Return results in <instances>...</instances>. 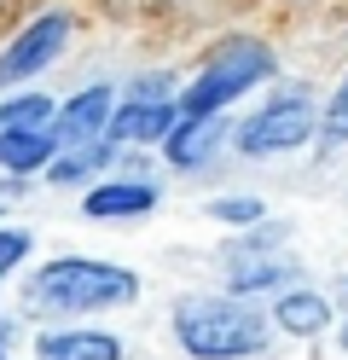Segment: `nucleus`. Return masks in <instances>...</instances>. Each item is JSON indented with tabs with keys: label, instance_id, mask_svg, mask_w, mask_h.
Returning <instances> with one entry per match:
<instances>
[{
	"label": "nucleus",
	"instance_id": "nucleus-2",
	"mask_svg": "<svg viewBox=\"0 0 348 360\" xmlns=\"http://www.w3.org/2000/svg\"><path fill=\"white\" fill-rule=\"evenodd\" d=\"M174 343L192 360H244L267 349V320L232 297H198L174 308Z\"/></svg>",
	"mask_w": 348,
	"mask_h": 360
},
{
	"label": "nucleus",
	"instance_id": "nucleus-19",
	"mask_svg": "<svg viewBox=\"0 0 348 360\" xmlns=\"http://www.w3.org/2000/svg\"><path fill=\"white\" fill-rule=\"evenodd\" d=\"M0 360H6V349H0Z\"/></svg>",
	"mask_w": 348,
	"mask_h": 360
},
{
	"label": "nucleus",
	"instance_id": "nucleus-7",
	"mask_svg": "<svg viewBox=\"0 0 348 360\" xmlns=\"http://www.w3.org/2000/svg\"><path fill=\"white\" fill-rule=\"evenodd\" d=\"M110 110H116V87H105V82H93V87H82L76 99H64V110H53V140H58V151L105 140Z\"/></svg>",
	"mask_w": 348,
	"mask_h": 360
},
{
	"label": "nucleus",
	"instance_id": "nucleus-18",
	"mask_svg": "<svg viewBox=\"0 0 348 360\" xmlns=\"http://www.w3.org/2000/svg\"><path fill=\"white\" fill-rule=\"evenodd\" d=\"M337 297H342V343H348V279H342V290H337Z\"/></svg>",
	"mask_w": 348,
	"mask_h": 360
},
{
	"label": "nucleus",
	"instance_id": "nucleus-12",
	"mask_svg": "<svg viewBox=\"0 0 348 360\" xmlns=\"http://www.w3.org/2000/svg\"><path fill=\"white\" fill-rule=\"evenodd\" d=\"M273 320L285 331H296V337H314V331L331 326V302L314 297V290H285V297L273 302Z\"/></svg>",
	"mask_w": 348,
	"mask_h": 360
},
{
	"label": "nucleus",
	"instance_id": "nucleus-14",
	"mask_svg": "<svg viewBox=\"0 0 348 360\" xmlns=\"http://www.w3.org/2000/svg\"><path fill=\"white\" fill-rule=\"evenodd\" d=\"M6 128H53V99L46 94H12L0 105V134Z\"/></svg>",
	"mask_w": 348,
	"mask_h": 360
},
{
	"label": "nucleus",
	"instance_id": "nucleus-10",
	"mask_svg": "<svg viewBox=\"0 0 348 360\" xmlns=\"http://www.w3.org/2000/svg\"><path fill=\"white\" fill-rule=\"evenodd\" d=\"M35 360H122V343L110 331H82V326H58L35 337Z\"/></svg>",
	"mask_w": 348,
	"mask_h": 360
},
{
	"label": "nucleus",
	"instance_id": "nucleus-11",
	"mask_svg": "<svg viewBox=\"0 0 348 360\" xmlns=\"http://www.w3.org/2000/svg\"><path fill=\"white\" fill-rule=\"evenodd\" d=\"M53 157H58L53 128H6V134H0V169H6V174L46 169Z\"/></svg>",
	"mask_w": 348,
	"mask_h": 360
},
{
	"label": "nucleus",
	"instance_id": "nucleus-5",
	"mask_svg": "<svg viewBox=\"0 0 348 360\" xmlns=\"http://www.w3.org/2000/svg\"><path fill=\"white\" fill-rule=\"evenodd\" d=\"M174 122H180V110H174V99H169V82L151 76V82H134L128 94H122V105L110 110L105 140H110V146H162Z\"/></svg>",
	"mask_w": 348,
	"mask_h": 360
},
{
	"label": "nucleus",
	"instance_id": "nucleus-13",
	"mask_svg": "<svg viewBox=\"0 0 348 360\" xmlns=\"http://www.w3.org/2000/svg\"><path fill=\"white\" fill-rule=\"evenodd\" d=\"M290 279V262H267V256H244L226 267V290L232 297H250V290H273Z\"/></svg>",
	"mask_w": 348,
	"mask_h": 360
},
{
	"label": "nucleus",
	"instance_id": "nucleus-9",
	"mask_svg": "<svg viewBox=\"0 0 348 360\" xmlns=\"http://www.w3.org/2000/svg\"><path fill=\"white\" fill-rule=\"evenodd\" d=\"M157 210V186L151 180H105L82 198V215L93 221H128V215H151Z\"/></svg>",
	"mask_w": 348,
	"mask_h": 360
},
{
	"label": "nucleus",
	"instance_id": "nucleus-6",
	"mask_svg": "<svg viewBox=\"0 0 348 360\" xmlns=\"http://www.w3.org/2000/svg\"><path fill=\"white\" fill-rule=\"evenodd\" d=\"M64 41H70V18L64 12H46L35 24H23L6 41V53H0V87H23L30 76H41L46 64L64 53Z\"/></svg>",
	"mask_w": 348,
	"mask_h": 360
},
{
	"label": "nucleus",
	"instance_id": "nucleus-4",
	"mask_svg": "<svg viewBox=\"0 0 348 360\" xmlns=\"http://www.w3.org/2000/svg\"><path fill=\"white\" fill-rule=\"evenodd\" d=\"M308 134H314V105L308 94H278L267 99L255 117L238 122V151L244 157H278V151H296V146H308Z\"/></svg>",
	"mask_w": 348,
	"mask_h": 360
},
{
	"label": "nucleus",
	"instance_id": "nucleus-8",
	"mask_svg": "<svg viewBox=\"0 0 348 360\" xmlns=\"http://www.w3.org/2000/svg\"><path fill=\"white\" fill-rule=\"evenodd\" d=\"M221 140H226V117H180L162 140V151H169L174 169H203L221 151Z\"/></svg>",
	"mask_w": 348,
	"mask_h": 360
},
{
	"label": "nucleus",
	"instance_id": "nucleus-1",
	"mask_svg": "<svg viewBox=\"0 0 348 360\" xmlns=\"http://www.w3.org/2000/svg\"><path fill=\"white\" fill-rule=\"evenodd\" d=\"M139 297V279L116 262H93V256H58L30 274L23 285V308L41 320H76V314H99V308H122Z\"/></svg>",
	"mask_w": 348,
	"mask_h": 360
},
{
	"label": "nucleus",
	"instance_id": "nucleus-3",
	"mask_svg": "<svg viewBox=\"0 0 348 360\" xmlns=\"http://www.w3.org/2000/svg\"><path fill=\"white\" fill-rule=\"evenodd\" d=\"M267 76H273V53L255 35H232V41H221V47L203 58V70L174 99V110H180V117H221L238 94L262 87Z\"/></svg>",
	"mask_w": 348,
	"mask_h": 360
},
{
	"label": "nucleus",
	"instance_id": "nucleus-16",
	"mask_svg": "<svg viewBox=\"0 0 348 360\" xmlns=\"http://www.w3.org/2000/svg\"><path fill=\"white\" fill-rule=\"evenodd\" d=\"M209 215L226 221V227H255V221H262V204H255V198H215Z\"/></svg>",
	"mask_w": 348,
	"mask_h": 360
},
{
	"label": "nucleus",
	"instance_id": "nucleus-15",
	"mask_svg": "<svg viewBox=\"0 0 348 360\" xmlns=\"http://www.w3.org/2000/svg\"><path fill=\"white\" fill-rule=\"evenodd\" d=\"M30 233L23 227H0V279H12L18 274V262H30Z\"/></svg>",
	"mask_w": 348,
	"mask_h": 360
},
{
	"label": "nucleus",
	"instance_id": "nucleus-17",
	"mask_svg": "<svg viewBox=\"0 0 348 360\" xmlns=\"http://www.w3.org/2000/svg\"><path fill=\"white\" fill-rule=\"evenodd\" d=\"M331 128H337V134L348 128V76H342V87H337V99H331Z\"/></svg>",
	"mask_w": 348,
	"mask_h": 360
}]
</instances>
